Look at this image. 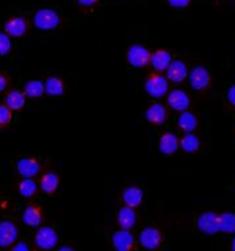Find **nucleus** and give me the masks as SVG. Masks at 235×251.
I'll use <instances>...</instances> for the list:
<instances>
[{"mask_svg": "<svg viewBox=\"0 0 235 251\" xmlns=\"http://www.w3.org/2000/svg\"><path fill=\"white\" fill-rule=\"evenodd\" d=\"M180 145H181V148L186 153H194V151H198L199 140L193 133H186L185 136L182 137Z\"/></svg>", "mask_w": 235, "mask_h": 251, "instance_id": "393cba45", "label": "nucleus"}, {"mask_svg": "<svg viewBox=\"0 0 235 251\" xmlns=\"http://www.w3.org/2000/svg\"><path fill=\"white\" fill-rule=\"evenodd\" d=\"M18 227L11 221L0 222V247L12 246L18 239Z\"/></svg>", "mask_w": 235, "mask_h": 251, "instance_id": "423d86ee", "label": "nucleus"}, {"mask_svg": "<svg viewBox=\"0 0 235 251\" xmlns=\"http://www.w3.org/2000/svg\"><path fill=\"white\" fill-rule=\"evenodd\" d=\"M41 214L39 209L33 207V206H28L27 209L24 210L23 213V222L27 226H31V227H37L41 225Z\"/></svg>", "mask_w": 235, "mask_h": 251, "instance_id": "4be33fe9", "label": "nucleus"}, {"mask_svg": "<svg viewBox=\"0 0 235 251\" xmlns=\"http://www.w3.org/2000/svg\"><path fill=\"white\" fill-rule=\"evenodd\" d=\"M72 247H60V251H72Z\"/></svg>", "mask_w": 235, "mask_h": 251, "instance_id": "f704fd0d", "label": "nucleus"}, {"mask_svg": "<svg viewBox=\"0 0 235 251\" xmlns=\"http://www.w3.org/2000/svg\"><path fill=\"white\" fill-rule=\"evenodd\" d=\"M24 104H26V93L18 91V89L11 91L5 97V105L11 110L22 109Z\"/></svg>", "mask_w": 235, "mask_h": 251, "instance_id": "6ab92c4d", "label": "nucleus"}, {"mask_svg": "<svg viewBox=\"0 0 235 251\" xmlns=\"http://www.w3.org/2000/svg\"><path fill=\"white\" fill-rule=\"evenodd\" d=\"M187 77L190 80V85L195 91L205 89L209 85V82H210V75H209L208 69L204 68V67H197V68H194L189 73Z\"/></svg>", "mask_w": 235, "mask_h": 251, "instance_id": "6e6552de", "label": "nucleus"}, {"mask_svg": "<svg viewBox=\"0 0 235 251\" xmlns=\"http://www.w3.org/2000/svg\"><path fill=\"white\" fill-rule=\"evenodd\" d=\"M146 120L152 124L159 125L165 123L166 120V109L162 104H153L146 110Z\"/></svg>", "mask_w": 235, "mask_h": 251, "instance_id": "a211bd4d", "label": "nucleus"}, {"mask_svg": "<svg viewBox=\"0 0 235 251\" xmlns=\"http://www.w3.org/2000/svg\"><path fill=\"white\" fill-rule=\"evenodd\" d=\"M233 250L235 251V237H234V239H233Z\"/></svg>", "mask_w": 235, "mask_h": 251, "instance_id": "c9c22d12", "label": "nucleus"}, {"mask_svg": "<svg viewBox=\"0 0 235 251\" xmlns=\"http://www.w3.org/2000/svg\"><path fill=\"white\" fill-rule=\"evenodd\" d=\"M33 23L41 31H51L60 24V16L54 9L41 8L35 14Z\"/></svg>", "mask_w": 235, "mask_h": 251, "instance_id": "f257e3e1", "label": "nucleus"}, {"mask_svg": "<svg viewBox=\"0 0 235 251\" xmlns=\"http://www.w3.org/2000/svg\"><path fill=\"white\" fill-rule=\"evenodd\" d=\"M178 125L186 133H193L194 129L197 128V125H198V120L193 113H190L187 110H183L181 116L178 117Z\"/></svg>", "mask_w": 235, "mask_h": 251, "instance_id": "aec40b11", "label": "nucleus"}, {"mask_svg": "<svg viewBox=\"0 0 235 251\" xmlns=\"http://www.w3.org/2000/svg\"><path fill=\"white\" fill-rule=\"evenodd\" d=\"M142 198H144V192L141 190L140 187L136 186L127 187L124 190V194H122V200L125 202V205L131 206V207L140 206V203L142 202Z\"/></svg>", "mask_w": 235, "mask_h": 251, "instance_id": "dca6fc26", "label": "nucleus"}, {"mask_svg": "<svg viewBox=\"0 0 235 251\" xmlns=\"http://www.w3.org/2000/svg\"><path fill=\"white\" fill-rule=\"evenodd\" d=\"M28 250H29V247H28V245L26 242L18 243V245L14 247V251H28Z\"/></svg>", "mask_w": 235, "mask_h": 251, "instance_id": "2f4dec72", "label": "nucleus"}, {"mask_svg": "<svg viewBox=\"0 0 235 251\" xmlns=\"http://www.w3.org/2000/svg\"><path fill=\"white\" fill-rule=\"evenodd\" d=\"M37 190L36 182H33V179L31 178H24L20 185H19V193L22 194L26 198H29L32 197Z\"/></svg>", "mask_w": 235, "mask_h": 251, "instance_id": "bb28decb", "label": "nucleus"}, {"mask_svg": "<svg viewBox=\"0 0 235 251\" xmlns=\"http://www.w3.org/2000/svg\"><path fill=\"white\" fill-rule=\"evenodd\" d=\"M167 1L172 7H176V8H183L190 3V0H167Z\"/></svg>", "mask_w": 235, "mask_h": 251, "instance_id": "c756f323", "label": "nucleus"}, {"mask_svg": "<svg viewBox=\"0 0 235 251\" xmlns=\"http://www.w3.org/2000/svg\"><path fill=\"white\" fill-rule=\"evenodd\" d=\"M178 146H180V141L176 134H173V133H165L159 140V151L163 154L169 155L176 153Z\"/></svg>", "mask_w": 235, "mask_h": 251, "instance_id": "f3484780", "label": "nucleus"}, {"mask_svg": "<svg viewBox=\"0 0 235 251\" xmlns=\"http://www.w3.org/2000/svg\"><path fill=\"white\" fill-rule=\"evenodd\" d=\"M12 119V113L7 105H0V125H7Z\"/></svg>", "mask_w": 235, "mask_h": 251, "instance_id": "c85d7f7f", "label": "nucleus"}, {"mask_svg": "<svg viewBox=\"0 0 235 251\" xmlns=\"http://www.w3.org/2000/svg\"><path fill=\"white\" fill-rule=\"evenodd\" d=\"M11 50V40L7 33H0V56H5Z\"/></svg>", "mask_w": 235, "mask_h": 251, "instance_id": "cd10ccee", "label": "nucleus"}, {"mask_svg": "<svg viewBox=\"0 0 235 251\" xmlns=\"http://www.w3.org/2000/svg\"><path fill=\"white\" fill-rule=\"evenodd\" d=\"M170 63H172V56L167 50H157L150 56V64L153 65L154 69H157L159 72L166 71Z\"/></svg>", "mask_w": 235, "mask_h": 251, "instance_id": "2eb2a0df", "label": "nucleus"}, {"mask_svg": "<svg viewBox=\"0 0 235 251\" xmlns=\"http://www.w3.org/2000/svg\"><path fill=\"white\" fill-rule=\"evenodd\" d=\"M198 228L202 233L208 234V235H214L218 231H221V225H219V215L215 213L208 211L204 214L199 215L198 218Z\"/></svg>", "mask_w": 235, "mask_h": 251, "instance_id": "39448f33", "label": "nucleus"}, {"mask_svg": "<svg viewBox=\"0 0 235 251\" xmlns=\"http://www.w3.org/2000/svg\"><path fill=\"white\" fill-rule=\"evenodd\" d=\"M5 88H7V78L0 73V92L4 91Z\"/></svg>", "mask_w": 235, "mask_h": 251, "instance_id": "473e14b6", "label": "nucleus"}, {"mask_svg": "<svg viewBox=\"0 0 235 251\" xmlns=\"http://www.w3.org/2000/svg\"><path fill=\"white\" fill-rule=\"evenodd\" d=\"M112 242L117 251H128L131 250V247L134 243V237L129 231V228H121L113 234Z\"/></svg>", "mask_w": 235, "mask_h": 251, "instance_id": "1a4fd4ad", "label": "nucleus"}, {"mask_svg": "<svg viewBox=\"0 0 235 251\" xmlns=\"http://www.w3.org/2000/svg\"><path fill=\"white\" fill-rule=\"evenodd\" d=\"M219 225L221 231L233 234L235 233V214L233 213H223L219 215Z\"/></svg>", "mask_w": 235, "mask_h": 251, "instance_id": "a878e982", "label": "nucleus"}, {"mask_svg": "<svg viewBox=\"0 0 235 251\" xmlns=\"http://www.w3.org/2000/svg\"><path fill=\"white\" fill-rule=\"evenodd\" d=\"M18 172L24 178H32L40 172V164L35 158H22L18 162Z\"/></svg>", "mask_w": 235, "mask_h": 251, "instance_id": "f8f14e48", "label": "nucleus"}, {"mask_svg": "<svg viewBox=\"0 0 235 251\" xmlns=\"http://www.w3.org/2000/svg\"><path fill=\"white\" fill-rule=\"evenodd\" d=\"M140 243L148 250H154L159 246L161 243V233L157 228L146 227L140 234Z\"/></svg>", "mask_w": 235, "mask_h": 251, "instance_id": "9d476101", "label": "nucleus"}, {"mask_svg": "<svg viewBox=\"0 0 235 251\" xmlns=\"http://www.w3.org/2000/svg\"><path fill=\"white\" fill-rule=\"evenodd\" d=\"M145 91L150 97L154 99H161L169 91V81L165 76L161 75H154L149 77L145 82Z\"/></svg>", "mask_w": 235, "mask_h": 251, "instance_id": "f03ea898", "label": "nucleus"}, {"mask_svg": "<svg viewBox=\"0 0 235 251\" xmlns=\"http://www.w3.org/2000/svg\"><path fill=\"white\" fill-rule=\"evenodd\" d=\"M46 91V85L44 82L40 81V80H31L26 84L24 87V93L26 96L31 97V99H37V97H41V95Z\"/></svg>", "mask_w": 235, "mask_h": 251, "instance_id": "5701e85b", "label": "nucleus"}, {"mask_svg": "<svg viewBox=\"0 0 235 251\" xmlns=\"http://www.w3.org/2000/svg\"><path fill=\"white\" fill-rule=\"evenodd\" d=\"M227 99L230 101L231 105L235 106V85H233V87L229 89V92H227Z\"/></svg>", "mask_w": 235, "mask_h": 251, "instance_id": "7c9ffc66", "label": "nucleus"}, {"mask_svg": "<svg viewBox=\"0 0 235 251\" xmlns=\"http://www.w3.org/2000/svg\"><path fill=\"white\" fill-rule=\"evenodd\" d=\"M41 190L47 194H52L59 187V176L56 173H47L40 181Z\"/></svg>", "mask_w": 235, "mask_h": 251, "instance_id": "412c9836", "label": "nucleus"}, {"mask_svg": "<svg viewBox=\"0 0 235 251\" xmlns=\"http://www.w3.org/2000/svg\"><path fill=\"white\" fill-rule=\"evenodd\" d=\"M59 241V235L54 231L52 227L44 226L37 230L36 237H35V243L43 250H51L57 245Z\"/></svg>", "mask_w": 235, "mask_h": 251, "instance_id": "7ed1b4c3", "label": "nucleus"}, {"mask_svg": "<svg viewBox=\"0 0 235 251\" xmlns=\"http://www.w3.org/2000/svg\"><path fill=\"white\" fill-rule=\"evenodd\" d=\"M150 52L145 47L136 44L131 46L128 50V61L129 64L133 65L134 68H142L145 65L150 63Z\"/></svg>", "mask_w": 235, "mask_h": 251, "instance_id": "20e7f679", "label": "nucleus"}, {"mask_svg": "<svg viewBox=\"0 0 235 251\" xmlns=\"http://www.w3.org/2000/svg\"><path fill=\"white\" fill-rule=\"evenodd\" d=\"M78 3L81 5H85V7H91V5H93L97 1V0H77Z\"/></svg>", "mask_w": 235, "mask_h": 251, "instance_id": "72a5a7b5", "label": "nucleus"}, {"mask_svg": "<svg viewBox=\"0 0 235 251\" xmlns=\"http://www.w3.org/2000/svg\"><path fill=\"white\" fill-rule=\"evenodd\" d=\"M167 104H169L170 108H173L174 110L183 112V110L187 109L190 105L189 96H187L183 91L174 89V91L170 92L169 96H167Z\"/></svg>", "mask_w": 235, "mask_h": 251, "instance_id": "9b49d317", "label": "nucleus"}, {"mask_svg": "<svg viewBox=\"0 0 235 251\" xmlns=\"http://www.w3.org/2000/svg\"><path fill=\"white\" fill-rule=\"evenodd\" d=\"M5 33L8 36L20 37L27 31V22L24 18H12L4 24Z\"/></svg>", "mask_w": 235, "mask_h": 251, "instance_id": "ddd939ff", "label": "nucleus"}, {"mask_svg": "<svg viewBox=\"0 0 235 251\" xmlns=\"http://www.w3.org/2000/svg\"><path fill=\"white\" fill-rule=\"evenodd\" d=\"M166 76L167 80H170L172 82H182L187 76H189V72H187V67L185 65L183 61L181 60H174L170 63V65L167 67L166 69Z\"/></svg>", "mask_w": 235, "mask_h": 251, "instance_id": "0eeeda50", "label": "nucleus"}, {"mask_svg": "<svg viewBox=\"0 0 235 251\" xmlns=\"http://www.w3.org/2000/svg\"><path fill=\"white\" fill-rule=\"evenodd\" d=\"M117 221L118 225H120L122 228H129V230H131V228L136 225V211L133 210V207H131V206H124V207H121V209L118 210Z\"/></svg>", "mask_w": 235, "mask_h": 251, "instance_id": "4468645a", "label": "nucleus"}, {"mask_svg": "<svg viewBox=\"0 0 235 251\" xmlns=\"http://www.w3.org/2000/svg\"><path fill=\"white\" fill-rule=\"evenodd\" d=\"M44 85L50 96H61L64 93V84L59 77H48Z\"/></svg>", "mask_w": 235, "mask_h": 251, "instance_id": "b1692460", "label": "nucleus"}]
</instances>
